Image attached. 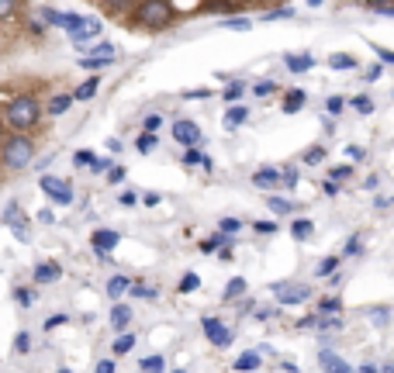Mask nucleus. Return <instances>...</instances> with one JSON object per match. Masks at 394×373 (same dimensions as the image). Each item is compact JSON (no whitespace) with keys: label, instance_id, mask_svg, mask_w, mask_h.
Returning <instances> with one entry per match:
<instances>
[{"label":"nucleus","instance_id":"obj_1","mask_svg":"<svg viewBox=\"0 0 394 373\" xmlns=\"http://www.w3.org/2000/svg\"><path fill=\"white\" fill-rule=\"evenodd\" d=\"M31 160H35V142L25 132H14L0 142V162H4V169L21 173L25 166H31Z\"/></svg>","mask_w":394,"mask_h":373},{"label":"nucleus","instance_id":"obj_2","mask_svg":"<svg viewBox=\"0 0 394 373\" xmlns=\"http://www.w3.org/2000/svg\"><path fill=\"white\" fill-rule=\"evenodd\" d=\"M4 121L14 128V132H31L38 121H42V107H38V101L31 97V94H21V97H14L11 104H7V111H4Z\"/></svg>","mask_w":394,"mask_h":373},{"label":"nucleus","instance_id":"obj_3","mask_svg":"<svg viewBox=\"0 0 394 373\" xmlns=\"http://www.w3.org/2000/svg\"><path fill=\"white\" fill-rule=\"evenodd\" d=\"M170 21H173L170 0H142V4L135 7V25L149 28V31H159V28H166Z\"/></svg>","mask_w":394,"mask_h":373},{"label":"nucleus","instance_id":"obj_4","mask_svg":"<svg viewBox=\"0 0 394 373\" xmlns=\"http://www.w3.org/2000/svg\"><path fill=\"white\" fill-rule=\"evenodd\" d=\"M201 328H204V335H208V343L211 346H218V349H225V346H232V328L225 325V321H218V318H201Z\"/></svg>","mask_w":394,"mask_h":373},{"label":"nucleus","instance_id":"obj_5","mask_svg":"<svg viewBox=\"0 0 394 373\" xmlns=\"http://www.w3.org/2000/svg\"><path fill=\"white\" fill-rule=\"evenodd\" d=\"M38 186L49 194V201H55V204H73V190H70V184H62V180H55V177H42Z\"/></svg>","mask_w":394,"mask_h":373},{"label":"nucleus","instance_id":"obj_6","mask_svg":"<svg viewBox=\"0 0 394 373\" xmlns=\"http://www.w3.org/2000/svg\"><path fill=\"white\" fill-rule=\"evenodd\" d=\"M97 35H101V21H97V18H80V25L70 31L73 45H80V49H83L87 42H94Z\"/></svg>","mask_w":394,"mask_h":373},{"label":"nucleus","instance_id":"obj_7","mask_svg":"<svg viewBox=\"0 0 394 373\" xmlns=\"http://www.w3.org/2000/svg\"><path fill=\"white\" fill-rule=\"evenodd\" d=\"M173 138L180 142V145H201V128L194 125V121H187V118H180V121H173Z\"/></svg>","mask_w":394,"mask_h":373},{"label":"nucleus","instance_id":"obj_8","mask_svg":"<svg viewBox=\"0 0 394 373\" xmlns=\"http://www.w3.org/2000/svg\"><path fill=\"white\" fill-rule=\"evenodd\" d=\"M273 291H277V301H280V304H301V301L312 297V287H288V284H277Z\"/></svg>","mask_w":394,"mask_h":373},{"label":"nucleus","instance_id":"obj_9","mask_svg":"<svg viewBox=\"0 0 394 373\" xmlns=\"http://www.w3.org/2000/svg\"><path fill=\"white\" fill-rule=\"evenodd\" d=\"M253 184L260 186V190H270V186L284 184V173H280V169H273V166H263V169L253 173Z\"/></svg>","mask_w":394,"mask_h":373},{"label":"nucleus","instance_id":"obj_10","mask_svg":"<svg viewBox=\"0 0 394 373\" xmlns=\"http://www.w3.org/2000/svg\"><path fill=\"white\" fill-rule=\"evenodd\" d=\"M90 245H94V252L101 256V260H111L107 252L118 245V235L114 232H94V239H90Z\"/></svg>","mask_w":394,"mask_h":373},{"label":"nucleus","instance_id":"obj_11","mask_svg":"<svg viewBox=\"0 0 394 373\" xmlns=\"http://www.w3.org/2000/svg\"><path fill=\"white\" fill-rule=\"evenodd\" d=\"M31 277H35V284H55V280L62 277V267H59V263H38Z\"/></svg>","mask_w":394,"mask_h":373},{"label":"nucleus","instance_id":"obj_12","mask_svg":"<svg viewBox=\"0 0 394 373\" xmlns=\"http://www.w3.org/2000/svg\"><path fill=\"white\" fill-rule=\"evenodd\" d=\"M111 325H114L118 332H125V328H128V325H131V308H128V304H114V308H111Z\"/></svg>","mask_w":394,"mask_h":373},{"label":"nucleus","instance_id":"obj_13","mask_svg":"<svg viewBox=\"0 0 394 373\" xmlns=\"http://www.w3.org/2000/svg\"><path fill=\"white\" fill-rule=\"evenodd\" d=\"M318 360H322L325 373H353V370H349V367H346V363L339 360V356H336V352H329V349H322V356H318Z\"/></svg>","mask_w":394,"mask_h":373},{"label":"nucleus","instance_id":"obj_14","mask_svg":"<svg viewBox=\"0 0 394 373\" xmlns=\"http://www.w3.org/2000/svg\"><path fill=\"white\" fill-rule=\"evenodd\" d=\"M312 66H315V59H312L308 52H301V55L290 52V55H288V69H290V73H308Z\"/></svg>","mask_w":394,"mask_h":373},{"label":"nucleus","instance_id":"obj_15","mask_svg":"<svg viewBox=\"0 0 394 373\" xmlns=\"http://www.w3.org/2000/svg\"><path fill=\"white\" fill-rule=\"evenodd\" d=\"M256 367H260V352H256V349L242 352L236 360V373H256Z\"/></svg>","mask_w":394,"mask_h":373},{"label":"nucleus","instance_id":"obj_16","mask_svg":"<svg viewBox=\"0 0 394 373\" xmlns=\"http://www.w3.org/2000/svg\"><path fill=\"white\" fill-rule=\"evenodd\" d=\"M128 291H131L128 277H121V273H118V277H111V280H107V297H114V301H118L121 294H128Z\"/></svg>","mask_w":394,"mask_h":373},{"label":"nucleus","instance_id":"obj_17","mask_svg":"<svg viewBox=\"0 0 394 373\" xmlns=\"http://www.w3.org/2000/svg\"><path fill=\"white\" fill-rule=\"evenodd\" d=\"M312 232H315V225H312L308 218H297V221L290 225V235H294L297 242H308L312 239Z\"/></svg>","mask_w":394,"mask_h":373},{"label":"nucleus","instance_id":"obj_18","mask_svg":"<svg viewBox=\"0 0 394 373\" xmlns=\"http://www.w3.org/2000/svg\"><path fill=\"white\" fill-rule=\"evenodd\" d=\"M97 87H101V80H97V77H90L87 83H80L77 90H73V101H90V97L97 94Z\"/></svg>","mask_w":394,"mask_h":373},{"label":"nucleus","instance_id":"obj_19","mask_svg":"<svg viewBox=\"0 0 394 373\" xmlns=\"http://www.w3.org/2000/svg\"><path fill=\"white\" fill-rule=\"evenodd\" d=\"M246 118H249V111H246V107H229V114H225V128H239Z\"/></svg>","mask_w":394,"mask_h":373},{"label":"nucleus","instance_id":"obj_20","mask_svg":"<svg viewBox=\"0 0 394 373\" xmlns=\"http://www.w3.org/2000/svg\"><path fill=\"white\" fill-rule=\"evenodd\" d=\"M242 294H246V277H232L229 287H225V301H236Z\"/></svg>","mask_w":394,"mask_h":373},{"label":"nucleus","instance_id":"obj_21","mask_svg":"<svg viewBox=\"0 0 394 373\" xmlns=\"http://www.w3.org/2000/svg\"><path fill=\"white\" fill-rule=\"evenodd\" d=\"M131 349H135V335H131V332H121V335L114 339V356H125Z\"/></svg>","mask_w":394,"mask_h":373},{"label":"nucleus","instance_id":"obj_22","mask_svg":"<svg viewBox=\"0 0 394 373\" xmlns=\"http://www.w3.org/2000/svg\"><path fill=\"white\" fill-rule=\"evenodd\" d=\"M329 66L332 69H356V59L346 52H336V55H329Z\"/></svg>","mask_w":394,"mask_h":373},{"label":"nucleus","instance_id":"obj_23","mask_svg":"<svg viewBox=\"0 0 394 373\" xmlns=\"http://www.w3.org/2000/svg\"><path fill=\"white\" fill-rule=\"evenodd\" d=\"M301 107H305V90H290L288 101H284V111L294 114V111H301Z\"/></svg>","mask_w":394,"mask_h":373},{"label":"nucleus","instance_id":"obj_24","mask_svg":"<svg viewBox=\"0 0 394 373\" xmlns=\"http://www.w3.org/2000/svg\"><path fill=\"white\" fill-rule=\"evenodd\" d=\"M163 367H166L163 356H146L142 360V373H163Z\"/></svg>","mask_w":394,"mask_h":373},{"label":"nucleus","instance_id":"obj_25","mask_svg":"<svg viewBox=\"0 0 394 373\" xmlns=\"http://www.w3.org/2000/svg\"><path fill=\"white\" fill-rule=\"evenodd\" d=\"M80 66H83V69H104V66H111V59H104V55H87V59H80Z\"/></svg>","mask_w":394,"mask_h":373},{"label":"nucleus","instance_id":"obj_26","mask_svg":"<svg viewBox=\"0 0 394 373\" xmlns=\"http://www.w3.org/2000/svg\"><path fill=\"white\" fill-rule=\"evenodd\" d=\"M266 204H270V211H273V214H290V211H294V204L284 201V197H270Z\"/></svg>","mask_w":394,"mask_h":373},{"label":"nucleus","instance_id":"obj_27","mask_svg":"<svg viewBox=\"0 0 394 373\" xmlns=\"http://www.w3.org/2000/svg\"><path fill=\"white\" fill-rule=\"evenodd\" d=\"M135 145H138V152H153L156 149V132H142Z\"/></svg>","mask_w":394,"mask_h":373},{"label":"nucleus","instance_id":"obj_28","mask_svg":"<svg viewBox=\"0 0 394 373\" xmlns=\"http://www.w3.org/2000/svg\"><path fill=\"white\" fill-rule=\"evenodd\" d=\"M201 287V277L197 273H184V280H180V294H194Z\"/></svg>","mask_w":394,"mask_h":373},{"label":"nucleus","instance_id":"obj_29","mask_svg":"<svg viewBox=\"0 0 394 373\" xmlns=\"http://www.w3.org/2000/svg\"><path fill=\"white\" fill-rule=\"evenodd\" d=\"M70 104H73V97L59 94V97H53V101H49V114H62V111H66Z\"/></svg>","mask_w":394,"mask_h":373},{"label":"nucleus","instance_id":"obj_30","mask_svg":"<svg viewBox=\"0 0 394 373\" xmlns=\"http://www.w3.org/2000/svg\"><path fill=\"white\" fill-rule=\"evenodd\" d=\"M131 297H146V301H153V297H159L156 287H146V284H131Z\"/></svg>","mask_w":394,"mask_h":373},{"label":"nucleus","instance_id":"obj_31","mask_svg":"<svg viewBox=\"0 0 394 373\" xmlns=\"http://www.w3.org/2000/svg\"><path fill=\"white\" fill-rule=\"evenodd\" d=\"M336 267H339V256H329V260H322V263H318V277H329V273H336Z\"/></svg>","mask_w":394,"mask_h":373},{"label":"nucleus","instance_id":"obj_32","mask_svg":"<svg viewBox=\"0 0 394 373\" xmlns=\"http://www.w3.org/2000/svg\"><path fill=\"white\" fill-rule=\"evenodd\" d=\"M218 228H221L225 235H236L239 228H242V221H239V218H221V221H218Z\"/></svg>","mask_w":394,"mask_h":373},{"label":"nucleus","instance_id":"obj_33","mask_svg":"<svg viewBox=\"0 0 394 373\" xmlns=\"http://www.w3.org/2000/svg\"><path fill=\"white\" fill-rule=\"evenodd\" d=\"M339 308H342V304H339V297H325V301L318 304V311H322V315H336Z\"/></svg>","mask_w":394,"mask_h":373},{"label":"nucleus","instance_id":"obj_34","mask_svg":"<svg viewBox=\"0 0 394 373\" xmlns=\"http://www.w3.org/2000/svg\"><path fill=\"white\" fill-rule=\"evenodd\" d=\"M242 94H246V83H229L225 87V101H239Z\"/></svg>","mask_w":394,"mask_h":373},{"label":"nucleus","instance_id":"obj_35","mask_svg":"<svg viewBox=\"0 0 394 373\" xmlns=\"http://www.w3.org/2000/svg\"><path fill=\"white\" fill-rule=\"evenodd\" d=\"M14 11H18V0H0V21L14 18Z\"/></svg>","mask_w":394,"mask_h":373},{"label":"nucleus","instance_id":"obj_36","mask_svg":"<svg viewBox=\"0 0 394 373\" xmlns=\"http://www.w3.org/2000/svg\"><path fill=\"white\" fill-rule=\"evenodd\" d=\"M273 90H277V83H273V80H263V83H256V87H253V94H256V97H270Z\"/></svg>","mask_w":394,"mask_h":373},{"label":"nucleus","instance_id":"obj_37","mask_svg":"<svg viewBox=\"0 0 394 373\" xmlns=\"http://www.w3.org/2000/svg\"><path fill=\"white\" fill-rule=\"evenodd\" d=\"M253 228H256L260 235H273V232H277V221H273V218H270V221H256Z\"/></svg>","mask_w":394,"mask_h":373},{"label":"nucleus","instance_id":"obj_38","mask_svg":"<svg viewBox=\"0 0 394 373\" xmlns=\"http://www.w3.org/2000/svg\"><path fill=\"white\" fill-rule=\"evenodd\" d=\"M329 177H332L336 184H342V180H349V177H353V169H349V166H336V169H332Z\"/></svg>","mask_w":394,"mask_h":373},{"label":"nucleus","instance_id":"obj_39","mask_svg":"<svg viewBox=\"0 0 394 373\" xmlns=\"http://www.w3.org/2000/svg\"><path fill=\"white\" fill-rule=\"evenodd\" d=\"M325 160V149H308V152H305V162H308V166H315V162H322Z\"/></svg>","mask_w":394,"mask_h":373},{"label":"nucleus","instance_id":"obj_40","mask_svg":"<svg viewBox=\"0 0 394 373\" xmlns=\"http://www.w3.org/2000/svg\"><path fill=\"white\" fill-rule=\"evenodd\" d=\"M353 107H356L360 114H370V111H373V101H370V97H356V101H353Z\"/></svg>","mask_w":394,"mask_h":373},{"label":"nucleus","instance_id":"obj_41","mask_svg":"<svg viewBox=\"0 0 394 373\" xmlns=\"http://www.w3.org/2000/svg\"><path fill=\"white\" fill-rule=\"evenodd\" d=\"M14 349H18V352H28V349H31V335H28V332H21V335L14 339Z\"/></svg>","mask_w":394,"mask_h":373},{"label":"nucleus","instance_id":"obj_42","mask_svg":"<svg viewBox=\"0 0 394 373\" xmlns=\"http://www.w3.org/2000/svg\"><path fill=\"white\" fill-rule=\"evenodd\" d=\"M107 180H111V184H121V180H125V169H121V166H111V169H107Z\"/></svg>","mask_w":394,"mask_h":373},{"label":"nucleus","instance_id":"obj_43","mask_svg":"<svg viewBox=\"0 0 394 373\" xmlns=\"http://www.w3.org/2000/svg\"><path fill=\"white\" fill-rule=\"evenodd\" d=\"M159 125H163L159 114H146V132H159Z\"/></svg>","mask_w":394,"mask_h":373},{"label":"nucleus","instance_id":"obj_44","mask_svg":"<svg viewBox=\"0 0 394 373\" xmlns=\"http://www.w3.org/2000/svg\"><path fill=\"white\" fill-rule=\"evenodd\" d=\"M290 14H294V11H270V14H263V21H284Z\"/></svg>","mask_w":394,"mask_h":373},{"label":"nucleus","instance_id":"obj_45","mask_svg":"<svg viewBox=\"0 0 394 373\" xmlns=\"http://www.w3.org/2000/svg\"><path fill=\"white\" fill-rule=\"evenodd\" d=\"M121 204H125V208H135V204H138V194H135V190H125V194H121Z\"/></svg>","mask_w":394,"mask_h":373},{"label":"nucleus","instance_id":"obj_46","mask_svg":"<svg viewBox=\"0 0 394 373\" xmlns=\"http://www.w3.org/2000/svg\"><path fill=\"white\" fill-rule=\"evenodd\" d=\"M77 162H80V166H90V169L97 166V160H94L90 152H77Z\"/></svg>","mask_w":394,"mask_h":373},{"label":"nucleus","instance_id":"obj_47","mask_svg":"<svg viewBox=\"0 0 394 373\" xmlns=\"http://www.w3.org/2000/svg\"><path fill=\"white\" fill-rule=\"evenodd\" d=\"M373 52L381 55L384 62H391V66H394V52H391V49H384V45H373Z\"/></svg>","mask_w":394,"mask_h":373},{"label":"nucleus","instance_id":"obj_48","mask_svg":"<svg viewBox=\"0 0 394 373\" xmlns=\"http://www.w3.org/2000/svg\"><path fill=\"white\" fill-rule=\"evenodd\" d=\"M249 25H253V21H246V18H232V21H225V28H239V31H246Z\"/></svg>","mask_w":394,"mask_h":373},{"label":"nucleus","instance_id":"obj_49","mask_svg":"<svg viewBox=\"0 0 394 373\" xmlns=\"http://www.w3.org/2000/svg\"><path fill=\"white\" fill-rule=\"evenodd\" d=\"M131 4H135V0H107L111 11H125V7H131Z\"/></svg>","mask_w":394,"mask_h":373},{"label":"nucleus","instance_id":"obj_50","mask_svg":"<svg viewBox=\"0 0 394 373\" xmlns=\"http://www.w3.org/2000/svg\"><path fill=\"white\" fill-rule=\"evenodd\" d=\"M342 252H346V256H356V252H360V239H349V242H346V249H342Z\"/></svg>","mask_w":394,"mask_h":373},{"label":"nucleus","instance_id":"obj_51","mask_svg":"<svg viewBox=\"0 0 394 373\" xmlns=\"http://www.w3.org/2000/svg\"><path fill=\"white\" fill-rule=\"evenodd\" d=\"M97 373H114V360H101V363H97Z\"/></svg>","mask_w":394,"mask_h":373},{"label":"nucleus","instance_id":"obj_52","mask_svg":"<svg viewBox=\"0 0 394 373\" xmlns=\"http://www.w3.org/2000/svg\"><path fill=\"white\" fill-rule=\"evenodd\" d=\"M38 221H42V225H53V221H55V214L49 211V208H45V211H38Z\"/></svg>","mask_w":394,"mask_h":373},{"label":"nucleus","instance_id":"obj_53","mask_svg":"<svg viewBox=\"0 0 394 373\" xmlns=\"http://www.w3.org/2000/svg\"><path fill=\"white\" fill-rule=\"evenodd\" d=\"M284 184H288V186L297 184V169H284Z\"/></svg>","mask_w":394,"mask_h":373},{"label":"nucleus","instance_id":"obj_54","mask_svg":"<svg viewBox=\"0 0 394 373\" xmlns=\"http://www.w3.org/2000/svg\"><path fill=\"white\" fill-rule=\"evenodd\" d=\"M14 301H18V304H31V294H28V291H14Z\"/></svg>","mask_w":394,"mask_h":373},{"label":"nucleus","instance_id":"obj_55","mask_svg":"<svg viewBox=\"0 0 394 373\" xmlns=\"http://www.w3.org/2000/svg\"><path fill=\"white\" fill-rule=\"evenodd\" d=\"M373 11H377V14H384V18H394V7H391V4H381V7H373Z\"/></svg>","mask_w":394,"mask_h":373},{"label":"nucleus","instance_id":"obj_56","mask_svg":"<svg viewBox=\"0 0 394 373\" xmlns=\"http://www.w3.org/2000/svg\"><path fill=\"white\" fill-rule=\"evenodd\" d=\"M329 111H332V114H339V111H342V97H332V101H329Z\"/></svg>","mask_w":394,"mask_h":373},{"label":"nucleus","instance_id":"obj_57","mask_svg":"<svg viewBox=\"0 0 394 373\" xmlns=\"http://www.w3.org/2000/svg\"><path fill=\"white\" fill-rule=\"evenodd\" d=\"M55 325H66V315H55V318L45 321V328H55Z\"/></svg>","mask_w":394,"mask_h":373},{"label":"nucleus","instance_id":"obj_58","mask_svg":"<svg viewBox=\"0 0 394 373\" xmlns=\"http://www.w3.org/2000/svg\"><path fill=\"white\" fill-rule=\"evenodd\" d=\"M356 373H377V367H373V363H367L363 370H356Z\"/></svg>","mask_w":394,"mask_h":373},{"label":"nucleus","instance_id":"obj_59","mask_svg":"<svg viewBox=\"0 0 394 373\" xmlns=\"http://www.w3.org/2000/svg\"><path fill=\"white\" fill-rule=\"evenodd\" d=\"M367 4H373V7H381V4H391V0H367Z\"/></svg>","mask_w":394,"mask_h":373},{"label":"nucleus","instance_id":"obj_60","mask_svg":"<svg viewBox=\"0 0 394 373\" xmlns=\"http://www.w3.org/2000/svg\"><path fill=\"white\" fill-rule=\"evenodd\" d=\"M381 373H394V363H391V367H381Z\"/></svg>","mask_w":394,"mask_h":373},{"label":"nucleus","instance_id":"obj_61","mask_svg":"<svg viewBox=\"0 0 394 373\" xmlns=\"http://www.w3.org/2000/svg\"><path fill=\"white\" fill-rule=\"evenodd\" d=\"M308 4H322V0H308Z\"/></svg>","mask_w":394,"mask_h":373},{"label":"nucleus","instance_id":"obj_62","mask_svg":"<svg viewBox=\"0 0 394 373\" xmlns=\"http://www.w3.org/2000/svg\"><path fill=\"white\" fill-rule=\"evenodd\" d=\"M59 373H70V370H59Z\"/></svg>","mask_w":394,"mask_h":373},{"label":"nucleus","instance_id":"obj_63","mask_svg":"<svg viewBox=\"0 0 394 373\" xmlns=\"http://www.w3.org/2000/svg\"><path fill=\"white\" fill-rule=\"evenodd\" d=\"M0 142H4V138H0Z\"/></svg>","mask_w":394,"mask_h":373},{"label":"nucleus","instance_id":"obj_64","mask_svg":"<svg viewBox=\"0 0 394 373\" xmlns=\"http://www.w3.org/2000/svg\"><path fill=\"white\" fill-rule=\"evenodd\" d=\"M180 373H184V370H180Z\"/></svg>","mask_w":394,"mask_h":373}]
</instances>
